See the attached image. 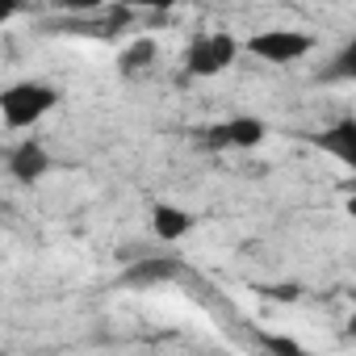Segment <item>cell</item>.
Here are the masks:
<instances>
[{
  "instance_id": "obj_16",
  "label": "cell",
  "mask_w": 356,
  "mask_h": 356,
  "mask_svg": "<svg viewBox=\"0 0 356 356\" xmlns=\"http://www.w3.org/2000/svg\"><path fill=\"white\" fill-rule=\"evenodd\" d=\"M348 331H352V335H356V314H352V327H348Z\"/></svg>"
},
{
  "instance_id": "obj_1",
  "label": "cell",
  "mask_w": 356,
  "mask_h": 356,
  "mask_svg": "<svg viewBox=\"0 0 356 356\" xmlns=\"http://www.w3.org/2000/svg\"><path fill=\"white\" fill-rule=\"evenodd\" d=\"M55 105H59V92L42 80H26V84H13V88L0 92V113H5V126H13V130L34 126Z\"/></svg>"
},
{
  "instance_id": "obj_12",
  "label": "cell",
  "mask_w": 356,
  "mask_h": 356,
  "mask_svg": "<svg viewBox=\"0 0 356 356\" xmlns=\"http://www.w3.org/2000/svg\"><path fill=\"white\" fill-rule=\"evenodd\" d=\"M59 9H67V13H92V9H101L105 0H55Z\"/></svg>"
},
{
  "instance_id": "obj_15",
  "label": "cell",
  "mask_w": 356,
  "mask_h": 356,
  "mask_svg": "<svg viewBox=\"0 0 356 356\" xmlns=\"http://www.w3.org/2000/svg\"><path fill=\"white\" fill-rule=\"evenodd\" d=\"M348 214H352V218H356V197H348Z\"/></svg>"
},
{
  "instance_id": "obj_5",
  "label": "cell",
  "mask_w": 356,
  "mask_h": 356,
  "mask_svg": "<svg viewBox=\"0 0 356 356\" xmlns=\"http://www.w3.org/2000/svg\"><path fill=\"white\" fill-rule=\"evenodd\" d=\"M185 273V264L176 256H138L130 268H126V285L134 289H151V285H168Z\"/></svg>"
},
{
  "instance_id": "obj_8",
  "label": "cell",
  "mask_w": 356,
  "mask_h": 356,
  "mask_svg": "<svg viewBox=\"0 0 356 356\" xmlns=\"http://www.w3.org/2000/svg\"><path fill=\"white\" fill-rule=\"evenodd\" d=\"M151 227H155L159 239L176 243V239H185V235L193 231V214L181 210V206H155V210H151Z\"/></svg>"
},
{
  "instance_id": "obj_2",
  "label": "cell",
  "mask_w": 356,
  "mask_h": 356,
  "mask_svg": "<svg viewBox=\"0 0 356 356\" xmlns=\"http://www.w3.org/2000/svg\"><path fill=\"white\" fill-rule=\"evenodd\" d=\"M235 55H239V42L231 34H202L189 42L185 67H189V76H218L235 63Z\"/></svg>"
},
{
  "instance_id": "obj_7",
  "label": "cell",
  "mask_w": 356,
  "mask_h": 356,
  "mask_svg": "<svg viewBox=\"0 0 356 356\" xmlns=\"http://www.w3.org/2000/svg\"><path fill=\"white\" fill-rule=\"evenodd\" d=\"M47 168H51V155H47L38 143H22V147L9 155V172L17 176L22 185H34V181H42V176H47Z\"/></svg>"
},
{
  "instance_id": "obj_4",
  "label": "cell",
  "mask_w": 356,
  "mask_h": 356,
  "mask_svg": "<svg viewBox=\"0 0 356 356\" xmlns=\"http://www.w3.org/2000/svg\"><path fill=\"white\" fill-rule=\"evenodd\" d=\"M206 147L214 151H248V147H260L264 143V122L252 118V113H239V118H227V122H214L206 134H202Z\"/></svg>"
},
{
  "instance_id": "obj_14",
  "label": "cell",
  "mask_w": 356,
  "mask_h": 356,
  "mask_svg": "<svg viewBox=\"0 0 356 356\" xmlns=\"http://www.w3.org/2000/svg\"><path fill=\"white\" fill-rule=\"evenodd\" d=\"M22 9V0H0V22H13Z\"/></svg>"
},
{
  "instance_id": "obj_10",
  "label": "cell",
  "mask_w": 356,
  "mask_h": 356,
  "mask_svg": "<svg viewBox=\"0 0 356 356\" xmlns=\"http://www.w3.org/2000/svg\"><path fill=\"white\" fill-rule=\"evenodd\" d=\"M327 76H335V80H352L356 84V34L348 38V47L335 55V63H331V72Z\"/></svg>"
},
{
  "instance_id": "obj_6",
  "label": "cell",
  "mask_w": 356,
  "mask_h": 356,
  "mask_svg": "<svg viewBox=\"0 0 356 356\" xmlns=\"http://www.w3.org/2000/svg\"><path fill=\"white\" fill-rule=\"evenodd\" d=\"M314 143H318L327 155H335L339 163H348V168L356 172V118H339V122H331L327 130L314 134Z\"/></svg>"
},
{
  "instance_id": "obj_9",
  "label": "cell",
  "mask_w": 356,
  "mask_h": 356,
  "mask_svg": "<svg viewBox=\"0 0 356 356\" xmlns=\"http://www.w3.org/2000/svg\"><path fill=\"white\" fill-rule=\"evenodd\" d=\"M155 38H134V42H126L122 47V55H118V72L122 76H143L151 63H155Z\"/></svg>"
},
{
  "instance_id": "obj_3",
  "label": "cell",
  "mask_w": 356,
  "mask_h": 356,
  "mask_svg": "<svg viewBox=\"0 0 356 356\" xmlns=\"http://www.w3.org/2000/svg\"><path fill=\"white\" fill-rule=\"evenodd\" d=\"M248 51L256 59H268V63H298L314 51V38L298 34V30H268V34L248 38Z\"/></svg>"
},
{
  "instance_id": "obj_11",
  "label": "cell",
  "mask_w": 356,
  "mask_h": 356,
  "mask_svg": "<svg viewBox=\"0 0 356 356\" xmlns=\"http://www.w3.org/2000/svg\"><path fill=\"white\" fill-rule=\"evenodd\" d=\"M264 348H268V352H289V356H302V352H306L298 339H285V335H264Z\"/></svg>"
},
{
  "instance_id": "obj_13",
  "label": "cell",
  "mask_w": 356,
  "mask_h": 356,
  "mask_svg": "<svg viewBox=\"0 0 356 356\" xmlns=\"http://www.w3.org/2000/svg\"><path fill=\"white\" fill-rule=\"evenodd\" d=\"M130 9H155V13H163V9H172V5H181V0H126Z\"/></svg>"
}]
</instances>
